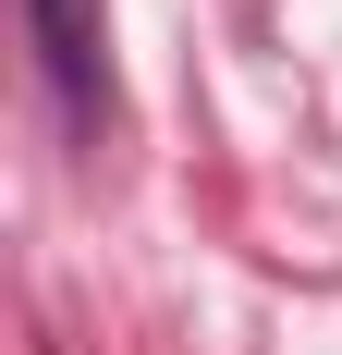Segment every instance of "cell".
<instances>
[{"instance_id": "1", "label": "cell", "mask_w": 342, "mask_h": 355, "mask_svg": "<svg viewBox=\"0 0 342 355\" xmlns=\"http://www.w3.org/2000/svg\"><path fill=\"white\" fill-rule=\"evenodd\" d=\"M37 25V62H49V98H62L73 135L110 123V49H98V0H25Z\"/></svg>"}]
</instances>
